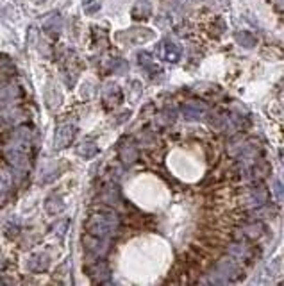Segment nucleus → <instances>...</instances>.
Listing matches in <instances>:
<instances>
[{
	"instance_id": "1",
	"label": "nucleus",
	"mask_w": 284,
	"mask_h": 286,
	"mask_svg": "<svg viewBox=\"0 0 284 286\" xmlns=\"http://www.w3.org/2000/svg\"><path fill=\"white\" fill-rule=\"evenodd\" d=\"M161 50H163V58L168 59V61H177L179 55H181V48H179L177 45L168 43V41H164V43L161 45Z\"/></svg>"
}]
</instances>
